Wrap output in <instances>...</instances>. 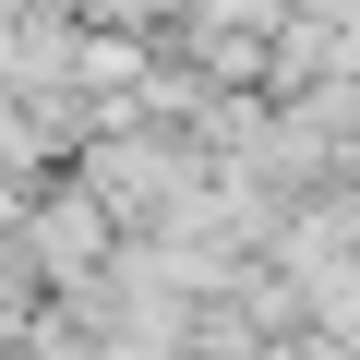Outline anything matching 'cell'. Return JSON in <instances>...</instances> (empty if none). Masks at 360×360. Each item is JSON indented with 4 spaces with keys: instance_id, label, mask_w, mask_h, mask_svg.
<instances>
[{
    "instance_id": "1",
    "label": "cell",
    "mask_w": 360,
    "mask_h": 360,
    "mask_svg": "<svg viewBox=\"0 0 360 360\" xmlns=\"http://www.w3.org/2000/svg\"><path fill=\"white\" fill-rule=\"evenodd\" d=\"M120 13H144V0H120Z\"/></svg>"
}]
</instances>
